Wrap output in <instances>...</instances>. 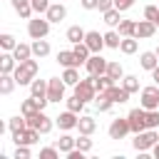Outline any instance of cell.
<instances>
[{
	"label": "cell",
	"mask_w": 159,
	"mask_h": 159,
	"mask_svg": "<svg viewBox=\"0 0 159 159\" xmlns=\"http://www.w3.org/2000/svg\"><path fill=\"white\" fill-rule=\"evenodd\" d=\"M72 52L77 55V60H80V65H84V62L89 60V55H92V50H89V47H87L84 42H77V45L72 47Z\"/></svg>",
	"instance_id": "f35d334b"
},
{
	"label": "cell",
	"mask_w": 159,
	"mask_h": 159,
	"mask_svg": "<svg viewBox=\"0 0 159 159\" xmlns=\"http://www.w3.org/2000/svg\"><path fill=\"white\" fill-rule=\"evenodd\" d=\"M112 84H117V82H114L107 72H104V75H94V87H97V92H107Z\"/></svg>",
	"instance_id": "d6a6232c"
},
{
	"label": "cell",
	"mask_w": 159,
	"mask_h": 159,
	"mask_svg": "<svg viewBox=\"0 0 159 159\" xmlns=\"http://www.w3.org/2000/svg\"><path fill=\"white\" fill-rule=\"evenodd\" d=\"M12 142H15V144H27V147H32V144L40 142V132H37L35 127H25L22 132H15V134H12Z\"/></svg>",
	"instance_id": "30bf717a"
},
{
	"label": "cell",
	"mask_w": 159,
	"mask_h": 159,
	"mask_svg": "<svg viewBox=\"0 0 159 159\" xmlns=\"http://www.w3.org/2000/svg\"><path fill=\"white\" fill-rule=\"evenodd\" d=\"M84 35H87V30H82L80 25H72V27H67V32H65V37H67L72 45H77V42H84Z\"/></svg>",
	"instance_id": "4316f807"
},
{
	"label": "cell",
	"mask_w": 159,
	"mask_h": 159,
	"mask_svg": "<svg viewBox=\"0 0 159 159\" xmlns=\"http://www.w3.org/2000/svg\"><path fill=\"white\" fill-rule=\"evenodd\" d=\"M75 94H77L80 99H84V102H94V97H97L94 75H89V77H82V80L75 84Z\"/></svg>",
	"instance_id": "277c9868"
},
{
	"label": "cell",
	"mask_w": 159,
	"mask_h": 159,
	"mask_svg": "<svg viewBox=\"0 0 159 159\" xmlns=\"http://www.w3.org/2000/svg\"><path fill=\"white\" fill-rule=\"evenodd\" d=\"M152 154H154V157H157V159H159V142H157V144H154V147H152Z\"/></svg>",
	"instance_id": "f5cc1de1"
},
{
	"label": "cell",
	"mask_w": 159,
	"mask_h": 159,
	"mask_svg": "<svg viewBox=\"0 0 159 159\" xmlns=\"http://www.w3.org/2000/svg\"><path fill=\"white\" fill-rule=\"evenodd\" d=\"M122 87H124L129 94L139 92V77H137V75H124V77H122Z\"/></svg>",
	"instance_id": "e575fe53"
},
{
	"label": "cell",
	"mask_w": 159,
	"mask_h": 159,
	"mask_svg": "<svg viewBox=\"0 0 159 159\" xmlns=\"http://www.w3.org/2000/svg\"><path fill=\"white\" fill-rule=\"evenodd\" d=\"M107 75H109L114 82H119V80L124 77V67H122L119 62H107Z\"/></svg>",
	"instance_id": "ab89813d"
},
{
	"label": "cell",
	"mask_w": 159,
	"mask_h": 159,
	"mask_svg": "<svg viewBox=\"0 0 159 159\" xmlns=\"http://www.w3.org/2000/svg\"><path fill=\"white\" fill-rule=\"evenodd\" d=\"M10 2H12V10H15L22 20H30V17H32V12H35V10H32V0H10Z\"/></svg>",
	"instance_id": "2e32d148"
},
{
	"label": "cell",
	"mask_w": 159,
	"mask_h": 159,
	"mask_svg": "<svg viewBox=\"0 0 159 159\" xmlns=\"http://www.w3.org/2000/svg\"><path fill=\"white\" fill-rule=\"evenodd\" d=\"M57 2H62V0H57Z\"/></svg>",
	"instance_id": "9f6ffc18"
},
{
	"label": "cell",
	"mask_w": 159,
	"mask_h": 159,
	"mask_svg": "<svg viewBox=\"0 0 159 159\" xmlns=\"http://www.w3.org/2000/svg\"><path fill=\"white\" fill-rule=\"evenodd\" d=\"M42 109V104H40V99L37 97H27V99H22V104H20V114H25V117H30V114H35V112H40Z\"/></svg>",
	"instance_id": "d6986e66"
},
{
	"label": "cell",
	"mask_w": 159,
	"mask_h": 159,
	"mask_svg": "<svg viewBox=\"0 0 159 159\" xmlns=\"http://www.w3.org/2000/svg\"><path fill=\"white\" fill-rule=\"evenodd\" d=\"M0 47H2V52H12V50L17 47V40H15V35H10V32H2V35H0Z\"/></svg>",
	"instance_id": "74e56055"
},
{
	"label": "cell",
	"mask_w": 159,
	"mask_h": 159,
	"mask_svg": "<svg viewBox=\"0 0 159 159\" xmlns=\"http://www.w3.org/2000/svg\"><path fill=\"white\" fill-rule=\"evenodd\" d=\"M37 70H40V62H37V57H30V60H25V62H17V67H15V80H17V84L22 87V84H27L30 87V82L37 77Z\"/></svg>",
	"instance_id": "6da1fadb"
},
{
	"label": "cell",
	"mask_w": 159,
	"mask_h": 159,
	"mask_svg": "<svg viewBox=\"0 0 159 159\" xmlns=\"http://www.w3.org/2000/svg\"><path fill=\"white\" fill-rule=\"evenodd\" d=\"M77 129H80V134H94V129H97V122H94V117H92V114H80Z\"/></svg>",
	"instance_id": "ffe728a7"
},
{
	"label": "cell",
	"mask_w": 159,
	"mask_h": 159,
	"mask_svg": "<svg viewBox=\"0 0 159 159\" xmlns=\"http://www.w3.org/2000/svg\"><path fill=\"white\" fill-rule=\"evenodd\" d=\"M157 27H159V17H157Z\"/></svg>",
	"instance_id": "db71d44e"
},
{
	"label": "cell",
	"mask_w": 159,
	"mask_h": 159,
	"mask_svg": "<svg viewBox=\"0 0 159 159\" xmlns=\"http://www.w3.org/2000/svg\"><path fill=\"white\" fill-rule=\"evenodd\" d=\"M50 55V42L42 37V40H32V57H37V60H42V57H47Z\"/></svg>",
	"instance_id": "cb8c5ba5"
},
{
	"label": "cell",
	"mask_w": 159,
	"mask_h": 159,
	"mask_svg": "<svg viewBox=\"0 0 159 159\" xmlns=\"http://www.w3.org/2000/svg\"><path fill=\"white\" fill-rule=\"evenodd\" d=\"M65 89H67V82L62 77H50L47 80V99L50 102H62L65 99Z\"/></svg>",
	"instance_id": "ba28073f"
},
{
	"label": "cell",
	"mask_w": 159,
	"mask_h": 159,
	"mask_svg": "<svg viewBox=\"0 0 159 159\" xmlns=\"http://www.w3.org/2000/svg\"><path fill=\"white\" fill-rule=\"evenodd\" d=\"M97 2H99V0H80V5H82L84 10H97Z\"/></svg>",
	"instance_id": "f907efd6"
},
{
	"label": "cell",
	"mask_w": 159,
	"mask_h": 159,
	"mask_svg": "<svg viewBox=\"0 0 159 159\" xmlns=\"http://www.w3.org/2000/svg\"><path fill=\"white\" fill-rule=\"evenodd\" d=\"M25 119H27V127H35L40 134H50V132H52V119L45 114V109L35 112V114H30V117H25Z\"/></svg>",
	"instance_id": "52a82bcc"
},
{
	"label": "cell",
	"mask_w": 159,
	"mask_h": 159,
	"mask_svg": "<svg viewBox=\"0 0 159 159\" xmlns=\"http://www.w3.org/2000/svg\"><path fill=\"white\" fill-rule=\"evenodd\" d=\"M30 94L37 97V99H47V80H32L30 82Z\"/></svg>",
	"instance_id": "7402d4cb"
},
{
	"label": "cell",
	"mask_w": 159,
	"mask_h": 159,
	"mask_svg": "<svg viewBox=\"0 0 159 159\" xmlns=\"http://www.w3.org/2000/svg\"><path fill=\"white\" fill-rule=\"evenodd\" d=\"M84 70H87L89 75H104V72H107V60H104L99 52H94V55H89V60L84 62Z\"/></svg>",
	"instance_id": "8fae6325"
},
{
	"label": "cell",
	"mask_w": 159,
	"mask_h": 159,
	"mask_svg": "<svg viewBox=\"0 0 159 159\" xmlns=\"http://www.w3.org/2000/svg\"><path fill=\"white\" fill-rule=\"evenodd\" d=\"M104 45H107V47H112V50H119V45H122V35L112 27L109 32H104Z\"/></svg>",
	"instance_id": "836d02e7"
},
{
	"label": "cell",
	"mask_w": 159,
	"mask_h": 159,
	"mask_svg": "<svg viewBox=\"0 0 159 159\" xmlns=\"http://www.w3.org/2000/svg\"><path fill=\"white\" fill-rule=\"evenodd\" d=\"M45 17H47L50 22H62V20L67 17V7H65L62 2H57V0H52V5L47 7V12H45Z\"/></svg>",
	"instance_id": "5bb4252c"
},
{
	"label": "cell",
	"mask_w": 159,
	"mask_h": 159,
	"mask_svg": "<svg viewBox=\"0 0 159 159\" xmlns=\"http://www.w3.org/2000/svg\"><path fill=\"white\" fill-rule=\"evenodd\" d=\"M107 94L114 99V104H124V102L129 99V92H127L124 87H119V84H112V87L107 89Z\"/></svg>",
	"instance_id": "d4e9b609"
},
{
	"label": "cell",
	"mask_w": 159,
	"mask_h": 159,
	"mask_svg": "<svg viewBox=\"0 0 159 159\" xmlns=\"http://www.w3.org/2000/svg\"><path fill=\"white\" fill-rule=\"evenodd\" d=\"M84 45L92 50V55H94V52H102V47H107V45H104V35H99L97 30H89V32L84 35Z\"/></svg>",
	"instance_id": "9a60e30c"
},
{
	"label": "cell",
	"mask_w": 159,
	"mask_h": 159,
	"mask_svg": "<svg viewBox=\"0 0 159 159\" xmlns=\"http://www.w3.org/2000/svg\"><path fill=\"white\" fill-rule=\"evenodd\" d=\"M50 5H52V0H32V10H35L37 15H45Z\"/></svg>",
	"instance_id": "bcb514c9"
},
{
	"label": "cell",
	"mask_w": 159,
	"mask_h": 159,
	"mask_svg": "<svg viewBox=\"0 0 159 159\" xmlns=\"http://www.w3.org/2000/svg\"><path fill=\"white\" fill-rule=\"evenodd\" d=\"M157 55H159V47H157Z\"/></svg>",
	"instance_id": "11a10c76"
},
{
	"label": "cell",
	"mask_w": 159,
	"mask_h": 159,
	"mask_svg": "<svg viewBox=\"0 0 159 159\" xmlns=\"http://www.w3.org/2000/svg\"><path fill=\"white\" fill-rule=\"evenodd\" d=\"M112 7H114V0H99V2H97V10H99V12H107V10H112Z\"/></svg>",
	"instance_id": "c3c4849f"
},
{
	"label": "cell",
	"mask_w": 159,
	"mask_h": 159,
	"mask_svg": "<svg viewBox=\"0 0 159 159\" xmlns=\"http://www.w3.org/2000/svg\"><path fill=\"white\" fill-rule=\"evenodd\" d=\"M94 107H97L99 112H112V107H114V99H112L107 92H97V97H94Z\"/></svg>",
	"instance_id": "603a6c76"
},
{
	"label": "cell",
	"mask_w": 159,
	"mask_h": 159,
	"mask_svg": "<svg viewBox=\"0 0 159 159\" xmlns=\"http://www.w3.org/2000/svg\"><path fill=\"white\" fill-rule=\"evenodd\" d=\"M144 17L152 20V22H157V17H159V5H147V7H144Z\"/></svg>",
	"instance_id": "7dc6e473"
},
{
	"label": "cell",
	"mask_w": 159,
	"mask_h": 159,
	"mask_svg": "<svg viewBox=\"0 0 159 159\" xmlns=\"http://www.w3.org/2000/svg\"><path fill=\"white\" fill-rule=\"evenodd\" d=\"M55 147H57V149H60L62 154H67V152H72V149L77 147V139H75V137H70V134L65 132V134H62V137H60V139L55 142Z\"/></svg>",
	"instance_id": "484cf974"
},
{
	"label": "cell",
	"mask_w": 159,
	"mask_h": 159,
	"mask_svg": "<svg viewBox=\"0 0 159 159\" xmlns=\"http://www.w3.org/2000/svg\"><path fill=\"white\" fill-rule=\"evenodd\" d=\"M15 67H17L15 55H12V52H2V55H0V75H12Z\"/></svg>",
	"instance_id": "e0dca14e"
},
{
	"label": "cell",
	"mask_w": 159,
	"mask_h": 159,
	"mask_svg": "<svg viewBox=\"0 0 159 159\" xmlns=\"http://www.w3.org/2000/svg\"><path fill=\"white\" fill-rule=\"evenodd\" d=\"M30 157H32V152H30L27 144H15V154H12V159H30Z\"/></svg>",
	"instance_id": "b9f144b4"
},
{
	"label": "cell",
	"mask_w": 159,
	"mask_h": 159,
	"mask_svg": "<svg viewBox=\"0 0 159 159\" xmlns=\"http://www.w3.org/2000/svg\"><path fill=\"white\" fill-rule=\"evenodd\" d=\"M137 50H139V40H137V37H122L119 52H124V55H134Z\"/></svg>",
	"instance_id": "4dcf8cb0"
},
{
	"label": "cell",
	"mask_w": 159,
	"mask_h": 159,
	"mask_svg": "<svg viewBox=\"0 0 159 159\" xmlns=\"http://www.w3.org/2000/svg\"><path fill=\"white\" fill-rule=\"evenodd\" d=\"M15 84H17V80H15V75H0V94H10L12 89H15Z\"/></svg>",
	"instance_id": "f546056e"
},
{
	"label": "cell",
	"mask_w": 159,
	"mask_h": 159,
	"mask_svg": "<svg viewBox=\"0 0 159 159\" xmlns=\"http://www.w3.org/2000/svg\"><path fill=\"white\" fill-rule=\"evenodd\" d=\"M157 142H159V134H157V129H144V132L134 134V139H132V147H134L137 152H149V149H152Z\"/></svg>",
	"instance_id": "3957f363"
},
{
	"label": "cell",
	"mask_w": 159,
	"mask_h": 159,
	"mask_svg": "<svg viewBox=\"0 0 159 159\" xmlns=\"http://www.w3.org/2000/svg\"><path fill=\"white\" fill-rule=\"evenodd\" d=\"M27 127V119H25V114L22 117H10V122H7V129H10V134H15V132H22Z\"/></svg>",
	"instance_id": "60d3db41"
},
{
	"label": "cell",
	"mask_w": 159,
	"mask_h": 159,
	"mask_svg": "<svg viewBox=\"0 0 159 159\" xmlns=\"http://www.w3.org/2000/svg\"><path fill=\"white\" fill-rule=\"evenodd\" d=\"M132 5H134V0H114V7H117V10H122V12H124V10H129Z\"/></svg>",
	"instance_id": "681fc988"
},
{
	"label": "cell",
	"mask_w": 159,
	"mask_h": 159,
	"mask_svg": "<svg viewBox=\"0 0 159 159\" xmlns=\"http://www.w3.org/2000/svg\"><path fill=\"white\" fill-rule=\"evenodd\" d=\"M127 119H129V129H132V134H139V132L149 129V127H147V109H144L142 104L134 107V109H129Z\"/></svg>",
	"instance_id": "5b68a950"
},
{
	"label": "cell",
	"mask_w": 159,
	"mask_h": 159,
	"mask_svg": "<svg viewBox=\"0 0 159 159\" xmlns=\"http://www.w3.org/2000/svg\"><path fill=\"white\" fill-rule=\"evenodd\" d=\"M55 122H57V127H60L62 132H70V129H77L80 114H77V112H70V109H65L60 117H55Z\"/></svg>",
	"instance_id": "7c38bea8"
},
{
	"label": "cell",
	"mask_w": 159,
	"mask_h": 159,
	"mask_svg": "<svg viewBox=\"0 0 159 159\" xmlns=\"http://www.w3.org/2000/svg\"><path fill=\"white\" fill-rule=\"evenodd\" d=\"M57 65H62V67H80V60H77V55L72 50H60L57 52Z\"/></svg>",
	"instance_id": "ac0fdd59"
},
{
	"label": "cell",
	"mask_w": 159,
	"mask_h": 159,
	"mask_svg": "<svg viewBox=\"0 0 159 159\" xmlns=\"http://www.w3.org/2000/svg\"><path fill=\"white\" fill-rule=\"evenodd\" d=\"M147 127L149 129L159 127V109H147Z\"/></svg>",
	"instance_id": "ee69618b"
},
{
	"label": "cell",
	"mask_w": 159,
	"mask_h": 159,
	"mask_svg": "<svg viewBox=\"0 0 159 159\" xmlns=\"http://www.w3.org/2000/svg\"><path fill=\"white\" fill-rule=\"evenodd\" d=\"M154 32H157V22H152V20H139L137 22V27H134V37L137 40H147V37H154Z\"/></svg>",
	"instance_id": "4fadbf2b"
},
{
	"label": "cell",
	"mask_w": 159,
	"mask_h": 159,
	"mask_svg": "<svg viewBox=\"0 0 159 159\" xmlns=\"http://www.w3.org/2000/svg\"><path fill=\"white\" fill-rule=\"evenodd\" d=\"M109 139H124L132 129H129V119L127 117H117V119H112V124H109Z\"/></svg>",
	"instance_id": "9c48e42d"
},
{
	"label": "cell",
	"mask_w": 159,
	"mask_h": 159,
	"mask_svg": "<svg viewBox=\"0 0 159 159\" xmlns=\"http://www.w3.org/2000/svg\"><path fill=\"white\" fill-rule=\"evenodd\" d=\"M134 27H137L134 20H122V22L117 25V32H119L122 37H134Z\"/></svg>",
	"instance_id": "8d00e7d4"
},
{
	"label": "cell",
	"mask_w": 159,
	"mask_h": 159,
	"mask_svg": "<svg viewBox=\"0 0 159 159\" xmlns=\"http://www.w3.org/2000/svg\"><path fill=\"white\" fill-rule=\"evenodd\" d=\"M89 137H92V134H80V137H77V149H82L84 154L92 149V139H89Z\"/></svg>",
	"instance_id": "7bdbcfd3"
},
{
	"label": "cell",
	"mask_w": 159,
	"mask_h": 159,
	"mask_svg": "<svg viewBox=\"0 0 159 159\" xmlns=\"http://www.w3.org/2000/svg\"><path fill=\"white\" fill-rule=\"evenodd\" d=\"M102 15H104V25H107V27H114V30H117V25L122 22V10H117V7H112V10L102 12Z\"/></svg>",
	"instance_id": "83f0119b"
},
{
	"label": "cell",
	"mask_w": 159,
	"mask_h": 159,
	"mask_svg": "<svg viewBox=\"0 0 159 159\" xmlns=\"http://www.w3.org/2000/svg\"><path fill=\"white\" fill-rule=\"evenodd\" d=\"M50 25H52V22H50L47 17H40V15H37V17H30V20H27V35H30L32 40H42V37L50 35Z\"/></svg>",
	"instance_id": "7a4b0ae2"
},
{
	"label": "cell",
	"mask_w": 159,
	"mask_h": 159,
	"mask_svg": "<svg viewBox=\"0 0 159 159\" xmlns=\"http://www.w3.org/2000/svg\"><path fill=\"white\" fill-rule=\"evenodd\" d=\"M60 154H62V152H60L57 147H42V149H40V157H42V159H57Z\"/></svg>",
	"instance_id": "f6af8a7d"
},
{
	"label": "cell",
	"mask_w": 159,
	"mask_h": 159,
	"mask_svg": "<svg viewBox=\"0 0 159 159\" xmlns=\"http://www.w3.org/2000/svg\"><path fill=\"white\" fill-rule=\"evenodd\" d=\"M62 80L67 82V87H75L82 77H80V67H65V72H62Z\"/></svg>",
	"instance_id": "1f68e13d"
},
{
	"label": "cell",
	"mask_w": 159,
	"mask_h": 159,
	"mask_svg": "<svg viewBox=\"0 0 159 159\" xmlns=\"http://www.w3.org/2000/svg\"><path fill=\"white\" fill-rule=\"evenodd\" d=\"M139 104H142L144 109H159V84L142 87V92H139Z\"/></svg>",
	"instance_id": "8992f818"
},
{
	"label": "cell",
	"mask_w": 159,
	"mask_h": 159,
	"mask_svg": "<svg viewBox=\"0 0 159 159\" xmlns=\"http://www.w3.org/2000/svg\"><path fill=\"white\" fill-rule=\"evenodd\" d=\"M65 104H67V109H70V112H77V114H82L87 102H84V99H80L77 94H72V97H67V99H65Z\"/></svg>",
	"instance_id": "d590c367"
},
{
	"label": "cell",
	"mask_w": 159,
	"mask_h": 159,
	"mask_svg": "<svg viewBox=\"0 0 159 159\" xmlns=\"http://www.w3.org/2000/svg\"><path fill=\"white\" fill-rule=\"evenodd\" d=\"M12 55H15V60H17V62H25V60H30V57H32V45L17 42V47L12 50Z\"/></svg>",
	"instance_id": "f1b7e54d"
},
{
	"label": "cell",
	"mask_w": 159,
	"mask_h": 159,
	"mask_svg": "<svg viewBox=\"0 0 159 159\" xmlns=\"http://www.w3.org/2000/svg\"><path fill=\"white\" fill-rule=\"evenodd\" d=\"M152 80H154V84H159V65L152 70Z\"/></svg>",
	"instance_id": "816d5d0a"
},
{
	"label": "cell",
	"mask_w": 159,
	"mask_h": 159,
	"mask_svg": "<svg viewBox=\"0 0 159 159\" xmlns=\"http://www.w3.org/2000/svg\"><path fill=\"white\" fill-rule=\"evenodd\" d=\"M139 65H142V70L152 72V70L159 65V55H157V50H152V52H142V55H139Z\"/></svg>",
	"instance_id": "44dd1931"
}]
</instances>
